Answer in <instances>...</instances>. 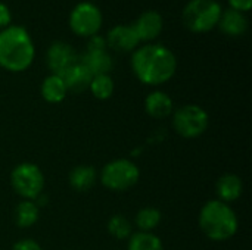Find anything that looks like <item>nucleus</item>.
<instances>
[{
    "label": "nucleus",
    "instance_id": "nucleus-1",
    "mask_svg": "<svg viewBox=\"0 0 252 250\" xmlns=\"http://www.w3.org/2000/svg\"><path fill=\"white\" fill-rule=\"evenodd\" d=\"M131 69L140 83L157 87L165 84L174 77L177 59L167 46L148 43L133 52Z\"/></svg>",
    "mask_w": 252,
    "mask_h": 250
},
{
    "label": "nucleus",
    "instance_id": "nucleus-2",
    "mask_svg": "<svg viewBox=\"0 0 252 250\" xmlns=\"http://www.w3.org/2000/svg\"><path fill=\"white\" fill-rule=\"evenodd\" d=\"M35 47L28 31L21 25L0 29V66L9 72H22L34 60Z\"/></svg>",
    "mask_w": 252,
    "mask_h": 250
},
{
    "label": "nucleus",
    "instance_id": "nucleus-3",
    "mask_svg": "<svg viewBox=\"0 0 252 250\" xmlns=\"http://www.w3.org/2000/svg\"><path fill=\"white\" fill-rule=\"evenodd\" d=\"M198 224L204 236L213 242H227L238 233L239 220L229 203L208 200L199 211Z\"/></svg>",
    "mask_w": 252,
    "mask_h": 250
},
{
    "label": "nucleus",
    "instance_id": "nucleus-4",
    "mask_svg": "<svg viewBox=\"0 0 252 250\" xmlns=\"http://www.w3.org/2000/svg\"><path fill=\"white\" fill-rule=\"evenodd\" d=\"M100 184L115 193L128 192L133 189L140 180V169L139 167L126 158H118L108 162L100 174H99Z\"/></svg>",
    "mask_w": 252,
    "mask_h": 250
},
{
    "label": "nucleus",
    "instance_id": "nucleus-5",
    "mask_svg": "<svg viewBox=\"0 0 252 250\" xmlns=\"http://www.w3.org/2000/svg\"><path fill=\"white\" fill-rule=\"evenodd\" d=\"M221 12L217 0H190L182 12V21L192 32H208L219 25Z\"/></svg>",
    "mask_w": 252,
    "mask_h": 250
},
{
    "label": "nucleus",
    "instance_id": "nucleus-6",
    "mask_svg": "<svg viewBox=\"0 0 252 250\" xmlns=\"http://www.w3.org/2000/svg\"><path fill=\"white\" fill-rule=\"evenodd\" d=\"M10 186L22 200H35L44 189V174L32 162L18 164L10 172Z\"/></svg>",
    "mask_w": 252,
    "mask_h": 250
},
{
    "label": "nucleus",
    "instance_id": "nucleus-7",
    "mask_svg": "<svg viewBox=\"0 0 252 250\" xmlns=\"http://www.w3.org/2000/svg\"><path fill=\"white\" fill-rule=\"evenodd\" d=\"M173 128L183 139H196L208 130V112L199 105H183L173 112Z\"/></svg>",
    "mask_w": 252,
    "mask_h": 250
},
{
    "label": "nucleus",
    "instance_id": "nucleus-8",
    "mask_svg": "<svg viewBox=\"0 0 252 250\" xmlns=\"http://www.w3.org/2000/svg\"><path fill=\"white\" fill-rule=\"evenodd\" d=\"M102 12L90 1H81L69 13V28L80 37L96 35L102 27Z\"/></svg>",
    "mask_w": 252,
    "mask_h": 250
},
{
    "label": "nucleus",
    "instance_id": "nucleus-9",
    "mask_svg": "<svg viewBox=\"0 0 252 250\" xmlns=\"http://www.w3.org/2000/svg\"><path fill=\"white\" fill-rule=\"evenodd\" d=\"M78 60L77 52L74 47L65 41H55L49 46L46 52V63L52 74L62 75L69 66Z\"/></svg>",
    "mask_w": 252,
    "mask_h": 250
},
{
    "label": "nucleus",
    "instance_id": "nucleus-10",
    "mask_svg": "<svg viewBox=\"0 0 252 250\" xmlns=\"http://www.w3.org/2000/svg\"><path fill=\"white\" fill-rule=\"evenodd\" d=\"M105 40H106V46L115 52H134L140 44V40L133 25H126V24L115 25L114 28H111Z\"/></svg>",
    "mask_w": 252,
    "mask_h": 250
},
{
    "label": "nucleus",
    "instance_id": "nucleus-11",
    "mask_svg": "<svg viewBox=\"0 0 252 250\" xmlns=\"http://www.w3.org/2000/svg\"><path fill=\"white\" fill-rule=\"evenodd\" d=\"M133 28L140 41H152L162 32V16L157 10L143 12L133 24Z\"/></svg>",
    "mask_w": 252,
    "mask_h": 250
},
{
    "label": "nucleus",
    "instance_id": "nucleus-12",
    "mask_svg": "<svg viewBox=\"0 0 252 250\" xmlns=\"http://www.w3.org/2000/svg\"><path fill=\"white\" fill-rule=\"evenodd\" d=\"M145 111L154 119H167L174 112V103L165 91L155 90L146 96Z\"/></svg>",
    "mask_w": 252,
    "mask_h": 250
},
{
    "label": "nucleus",
    "instance_id": "nucleus-13",
    "mask_svg": "<svg viewBox=\"0 0 252 250\" xmlns=\"http://www.w3.org/2000/svg\"><path fill=\"white\" fill-rule=\"evenodd\" d=\"M242 192H244V183L241 177L236 174L232 172L223 174L216 183L217 199L224 203L230 205L232 202H236L242 196Z\"/></svg>",
    "mask_w": 252,
    "mask_h": 250
},
{
    "label": "nucleus",
    "instance_id": "nucleus-14",
    "mask_svg": "<svg viewBox=\"0 0 252 250\" xmlns=\"http://www.w3.org/2000/svg\"><path fill=\"white\" fill-rule=\"evenodd\" d=\"M59 77L63 80V83L66 85V90L72 91V93H81V91L87 90L89 85H90V81L93 78L90 71L80 60H77L72 66H69Z\"/></svg>",
    "mask_w": 252,
    "mask_h": 250
},
{
    "label": "nucleus",
    "instance_id": "nucleus-15",
    "mask_svg": "<svg viewBox=\"0 0 252 250\" xmlns=\"http://www.w3.org/2000/svg\"><path fill=\"white\" fill-rule=\"evenodd\" d=\"M97 180H99V174L96 168L92 165H77L69 171L68 175V183L71 189L80 193L89 192L96 184Z\"/></svg>",
    "mask_w": 252,
    "mask_h": 250
},
{
    "label": "nucleus",
    "instance_id": "nucleus-16",
    "mask_svg": "<svg viewBox=\"0 0 252 250\" xmlns=\"http://www.w3.org/2000/svg\"><path fill=\"white\" fill-rule=\"evenodd\" d=\"M78 60L90 71L92 75L109 74V71L114 68V60L108 50H86L81 56H78Z\"/></svg>",
    "mask_w": 252,
    "mask_h": 250
},
{
    "label": "nucleus",
    "instance_id": "nucleus-17",
    "mask_svg": "<svg viewBox=\"0 0 252 250\" xmlns=\"http://www.w3.org/2000/svg\"><path fill=\"white\" fill-rule=\"evenodd\" d=\"M220 29L230 37H238L247 32L248 29V18L244 12L227 9L221 12L220 21H219Z\"/></svg>",
    "mask_w": 252,
    "mask_h": 250
},
{
    "label": "nucleus",
    "instance_id": "nucleus-18",
    "mask_svg": "<svg viewBox=\"0 0 252 250\" xmlns=\"http://www.w3.org/2000/svg\"><path fill=\"white\" fill-rule=\"evenodd\" d=\"M40 93H41V97L47 103L55 105V103H61L66 97L68 90H66L63 80L59 75L50 74L43 80L41 87H40Z\"/></svg>",
    "mask_w": 252,
    "mask_h": 250
},
{
    "label": "nucleus",
    "instance_id": "nucleus-19",
    "mask_svg": "<svg viewBox=\"0 0 252 250\" xmlns=\"http://www.w3.org/2000/svg\"><path fill=\"white\" fill-rule=\"evenodd\" d=\"M40 218V208L34 200H21L15 208V224L19 228H31Z\"/></svg>",
    "mask_w": 252,
    "mask_h": 250
},
{
    "label": "nucleus",
    "instance_id": "nucleus-20",
    "mask_svg": "<svg viewBox=\"0 0 252 250\" xmlns=\"http://www.w3.org/2000/svg\"><path fill=\"white\" fill-rule=\"evenodd\" d=\"M162 220V214L159 209L154 208V206H146L142 208L134 218V225L137 228V231H143V233H152Z\"/></svg>",
    "mask_w": 252,
    "mask_h": 250
},
{
    "label": "nucleus",
    "instance_id": "nucleus-21",
    "mask_svg": "<svg viewBox=\"0 0 252 250\" xmlns=\"http://www.w3.org/2000/svg\"><path fill=\"white\" fill-rule=\"evenodd\" d=\"M127 250H164V245L154 233L136 231L127 240Z\"/></svg>",
    "mask_w": 252,
    "mask_h": 250
},
{
    "label": "nucleus",
    "instance_id": "nucleus-22",
    "mask_svg": "<svg viewBox=\"0 0 252 250\" xmlns=\"http://www.w3.org/2000/svg\"><path fill=\"white\" fill-rule=\"evenodd\" d=\"M106 228H108V233L117 240H128L130 236L134 233L131 221L121 214L112 215L108 221Z\"/></svg>",
    "mask_w": 252,
    "mask_h": 250
},
{
    "label": "nucleus",
    "instance_id": "nucleus-23",
    "mask_svg": "<svg viewBox=\"0 0 252 250\" xmlns=\"http://www.w3.org/2000/svg\"><path fill=\"white\" fill-rule=\"evenodd\" d=\"M114 80L111 78L109 74H100V75H93L89 90L97 100H108L114 94Z\"/></svg>",
    "mask_w": 252,
    "mask_h": 250
},
{
    "label": "nucleus",
    "instance_id": "nucleus-24",
    "mask_svg": "<svg viewBox=\"0 0 252 250\" xmlns=\"http://www.w3.org/2000/svg\"><path fill=\"white\" fill-rule=\"evenodd\" d=\"M86 50H90V52H96V50H108V46H106V40H105V37H102V35H99V34L89 37L87 49H86Z\"/></svg>",
    "mask_w": 252,
    "mask_h": 250
},
{
    "label": "nucleus",
    "instance_id": "nucleus-25",
    "mask_svg": "<svg viewBox=\"0 0 252 250\" xmlns=\"http://www.w3.org/2000/svg\"><path fill=\"white\" fill-rule=\"evenodd\" d=\"M12 250H43V248L32 239H22L12 246Z\"/></svg>",
    "mask_w": 252,
    "mask_h": 250
},
{
    "label": "nucleus",
    "instance_id": "nucleus-26",
    "mask_svg": "<svg viewBox=\"0 0 252 250\" xmlns=\"http://www.w3.org/2000/svg\"><path fill=\"white\" fill-rule=\"evenodd\" d=\"M10 19H12V13H10L9 7H7L4 3L0 1V29L9 27Z\"/></svg>",
    "mask_w": 252,
    "mask_h": 250
},
{
    "label": "nucleus",
    "instance_id": "nucleus-27",
    "mask_svg": "<svg viewBox=\"0 0 252 250\" xmlns=\"http://www.w3.org/2000/svg\"><path fill=\"white\" fill-rule=\"evenodd\" d=\"M230 9L239 10V12H248L252 7V0H229Z\"/></svg>",
    "mask_w": 252,
    "mask_h": 250
}]
</instances>
